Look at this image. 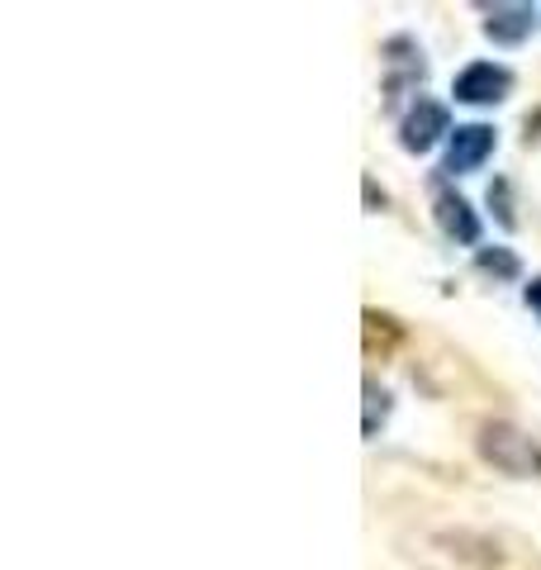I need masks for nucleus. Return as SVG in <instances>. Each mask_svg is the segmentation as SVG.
Returning a JSON list of instances; mask_svg holds the SVG:
<instances>
[{
    "mask_svg": "<svg viewBox=\"0 0 541 570\" xmlns=\"http://www.w3.org/2000/svg\"><path fill=\"white\" fill-rule=\"evenodd\" d=\"M475 448L494 471L513 475V480H537L541 475V442L532 433H522V428H513V423H499V419L480 423Z\"/></svg>",
    "mask_w": 541,
    "mask_h": 570,
    "instance_id": "1",
    "label": "nucleus"
},
{
    "mask_svg": "<svg viewBox=\"0 0 541 570\" xmlns=\"http://www.w3.org/2000/svg\"><path fill=\"white\" fill-rule=\"evenodd\" d=\"M442 134H451L446 105L419 96V100H413V110L404 115V124H400V148H404V153H427Z\"/></svg>",
    "mask_w": 541,
    "mask_h": 570,
    "instance_id": "2",
    "label": "nucleus"
},
{
    "mask_svg": "<svg viewBox=\"0 0 541 570\" xmlns=\"http://www.w3.org/2000/svg\"><path fill=\"white\" fill-rule=\"evenodd\" d=\"M509 91H513V71L499 62H471L456 77V100L465 105H499L509 100Z\"/></svg>",
    "mask_w": 541,
    "mask_h": 570,
    "instance_id": "3",
    "label": "nucleus"
},
{
    "mask_svg": "<svg viewBox=\"0 0 541 570\" xmlns=\"http://www.w3.org/2000/svg\"><path fill=\"white\" fill-rule=\"evenodd\" d=\"M494 153V129L490 124H456L446 138V171L451 176H465L484 167V157Z\"/></svg>",
    "mask_w": 541,
    "mask_h": 570,
    "instance_id": "4",
    "label": "nucleus"
},
{
    "mask_svg": "<svg viewBox=\"0 0 541 570\" xmlns=\"http://www.w3.org/2000/svg\"><path fill=\"white\" fill-rule=\"evenodd\" d=\"M432 214H437V224H442L446 238H456V243H480V219H475V209L465 205L461 195L437 190V200H432Z\"/></svg>",
    "mask_w": 541,
    "mask_h": 570,
    "instance_id": "5",
    "label": "nucleus"
},
{
    "mask_svg": "<svg viewBox=\"0 0 541 570\" xmlns=\"http://www.w3.org/2000/svg\"><path fill=\"white\" fill-rule=\"evenodd\" d=\"M484 33L494 43H522L532 33V6H494L490 20H484Z\"/></svg>",
    "mask_w": 541,
    "mask_h": 570,
    "instance_id": "6",
    "label": "nucleus"
},
{
    "mask_svg": "<svg viewBox=\"0 0 541 570\" xmlns=\"http://www.w3.org/2000/svg\"><path fill=\"white\" fill-rule=\"evenodd\" d=\"M390 419V390H381L375 381H366V419H361V433L375 438Z\"/></svg>",
    "mask_w": 541,
    "mask_h": 570,
    "instance_id": "7",
    "label": "nucleus"
},
{
    "mask_svg": "<svg viewBox=\"0 0 541 570\" xmlns=\"http://www.w3.org/2000/svg\"><path fill=\"white\" fill-rule=\"evenodd\" d=\"M475 266H480L484 276H499V281H513L518 276V257L509 253V247H480Z\"/></svg>",
    "mask_w": 541,
    "mask_h": 570,
    "instance_id": "8",
    "label": "nucleus"
},
{
    "mask_svg": "<svg viewBox=\"0 0 541 570\" xmlns=\"http://www.w3.org/2000/svg\"><path fill=\"white\" fill-rule=\"evenodd\" d=\"M490 205L499 209V224H503V228L518 224V219H513V205H509V181H494V186H490Z\"/></svg>",
    "mask_w": 541,
    "mask_h": 570,
    "instance_id": "9",
    "label": "nucleus"
},
{
    "mask_svg": "<svg viewBox=\"0 0 541 570\" xmlns=\"http://www.w3.org/2000/svg\"><path fill=\"white\" fill-rule=\"evenodd\" d=\"M366 205H371V214H375V209H385V190H375L371 176H366Z\"/></svg>",
    "mask_w": 541,
    "mask_h": 570,
    "instance_id": "10",
    "label": "nucleus"
},
{
    "mask_svg": "<svg viewBox=\"0 0 541 570\" xmlns=\"http://www.w3.org/2000/svg\"><path fill=\"white\" fill-rule=\"evenodd\" d=\"M522 295H528V305L541 314V276H532V281H528V291H522Z\"/></svg>",
    "mask_w": 541,
    "mask_h": 570,
    "instance_id": "11",
    "label": "nucleus"
}]
</instances>
